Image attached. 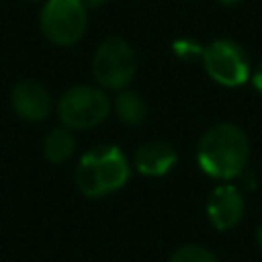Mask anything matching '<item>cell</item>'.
I'll return each mask as SVG.
<instances>
[{
    "instance_id": "cell-13",
    "label": "cell",
    "mask_w": 262,
    "mask_h": 262,
    "mask_svg": "<svg viewBox=\"0 0 262 262\" xmlns=\"http://www.w3.org/2000/svg\"><path fill=\"white\" fill-rule=\"evenodd\" d=\"M252 84H254V88L262 94V63L258 66V70L254 72V78H252Z\"/></svg>"
},
{
    "instance_id": "cell-2",
    "label": "cell",
    "mask_w": 262,
    "mask_h": 262,
    "mask_svg": "<svg viewBox=\"0 0 262 262\" xmlns=\"http://www.w3.org/2000/svg\"><path fill=\"white\" fill-rule=\"evenodd\" d=\"M131 166L117 145H96L88 149L76 168V186L82 194L96 199L125 186Z\"/></svg>"
},
{
    "instance_id": "cell-8",
    "label": "cell",
    "mask_w": 262,
    "mask_h": 262,
    "mask_svg": "<svg viewBox=\"0 0 262 262\" xmlns=\"http://www.w3.org/2000/svg\"><path fill=\"white\" fill-rule=\"evenodd\" d=\"M244 209H246L244 207V196L231 184L217 186L209 194V201H207L209 221L221 231L235 227L244 217Z\"/></svg>"
},
{
    "instance_id": "cell-1",
    "label": "cell",
    "mask_w": 262,
    "mask_h": 262,
    "mask_svg": "<svg viewBox=\"0 0 262 262\" xmlns=\"http://www.w3.org/2000/svg\"><path fill=\"white\" fill-rule=\"evenodd\" d=\"M250 154L246 133L233 123H219L207 129L196 147L201 170L213 178L229 180L244 172Z\"/></svg>"
},
{
    "instance_id": "cell-4",
    "label": "cell",
    "mask_w": 262,
    "mask_h": 262,
    "mask_svg": "<svg viewBox=\"0 0 262 262\" xmlns=\"http://www.w3.org/2000/svg\"><path fill=\"white\" fill-rule=\"evenodd\" d=\"M137 68L135 53L125 39H104L92 55V76L108 90H123L133 80Z\"/></svg>"
},
{
    "instance_id": "cell-5",
    "label": "cell",
    "mask_w": 262,
    "mask_h": 262,
    "mask_svg": "<svg viewBox=\"0 0 262 262\" xmlns=\"http://www.w3.org/2000/svg\"><path fill=\"white\" fill-rule=\"evenodd\" d=\"M88 25V8L80 0H47L41 10V31L55 45H74Z\"/></svg>"
},
{
    "instance_id": "cell-14",
    "label": "cell",
    "mask_w": 262,
    "mask_h": 262,
    "mask_svg": "<svg viewBox=\"0 0 262 262\" xmlns=\"http://www.w3.org/2000/svg\"><path fill=\"white\" fill-rule=\"evenodd\" d=\"M86 8H94V6H100V4H104L106 0H80Z\"/></svg>"
},
{
    "instance_id": "cell-7",
    "label": "cell",
    "mask_w": 262,
    "mask_h": 262,
    "mask_svg": "<svg viewBox=\"0 0 262 262\" xmlns=\"http://www.w3.org/2000/svg\"><path fill=\"white\" fill-rule=\"evenodd\" d=\"M10 102L14 113L25 121H45L51 113V94L49 90L35 80H23L14 84L10 92Z\"/></svg>"
},
{
    "instance_id": "cell-12",
    "label": "cell",
    "mask_w": 262,
    "mask_h": 262,
    "mask_svg": "<svg viewBox=\"0 0 262 262\" xmlns=\"http://www.w3.org/2000/svg\"><path fill=\"white\" fill-rule=\"evenodd\" d=\"M170 262H217V258L211 250L199 244H186V246H180L172 254Z\"/></svg>"
},
{
    "instance_id": "cell-15",
    "label": "cell",
    "mask_w": 262,
    "mask_h": 262,
    "mask_svg": "<svg viewBox=\"0 0 262 262\" xmlns=\"http://www.w3.org/2000/svg\"><path fill=\"white\" fill-rule=\"evenodd\" d=\"M256 242H258V244L262 246V225H260V227L256 229Z\"/></svg>"
},
{
    "instance_id": "cell-11",
    "label": "cell",
    "mask_w": 262,
    "mask_h": 262,
    "mask_svg": "<svg viewBox=\"0 0 262 262\" xmlns=\"http://www.w3.org/2000/svg\"><path fill=\"white\" fill-rule=\"evenodd\" d=\"M115 113H117L121 123H125L129 127H137V125H141L145 121L147 106H145V100L141 98L139 92L123 88L115 96Z\"/></svg>"
},
{
    "instance_id": "cell-9",
    "label": "cell",
    "mask_w": 262,
    "mask_h": 262,
    "mask_svg": "<svg viewBox=\"0 0 262 262\" xmlns=\"http://www.w3.org/2000/svg\"><path fill=\"white\" fill-rule=\"evenodd\" d=\"M178 160V154L172 145L164 141H149L137 147L133 164L143 176H164L168 174Z\"/></svg>"
},
{
    "instance_id": "cell-6",
    "label": "cell",
    "mask_w": 262,
    "mask_h": 262,
    "mask_svg": "<svg viewBox=\"0 0 262 262\" xmlns=\"http://www.w3.org/2000/svg\"><path fill=\"white\" fill-rule=\"evenodd\" d=\"M207 74L221 86H242L250 76V61L242 45L231 39H217L203 49Z\"/></svg>"
},
{
    "instance_id": "cell-16",
    "label": "cell",
    "mask_w": 262,
    "mask_h": 262,
    "mask_svg": "<svg viewBox=\"0 0 262 262\" xmlns=\"http://www.w3.org/2000/svg\"><path fill=\"white\" fill-rule=\"evenodd\" d=\"M217 2H221V4H237L239 0H217Z\"/></svg>"
},
{
    "instance_id": "cell-10",
    "label": "cell",
    "mask_w": 262,
    "mask_h": 262,
    "mask_svg": "<svg viewBox=\"0 0 262 262\" xmlns=\"http://www.w3.org/2000/svg\"><path fill=\"white\" fill-rule=\"evenodd\" d=\"M74 151H76V137L68 127H55L43 139V154L53 164H61L70 160Z\"/></svg>"
},
{
    "instance_id": "cell-3",
    "label": "cell",
    "mask_w": 262,
    "mask_h": 262,
    "mask_svg": "<svg viewBox=\"0 0 262 262\" xmlns=\"http://www.w3.org/2000/svg\"><path fill=\"white\" fill-rule=\"evenodd\" d=\"M111 113V100L98 86H72L57 102V115L68 129H90Z\"/></svg>"
}]
</instances>
